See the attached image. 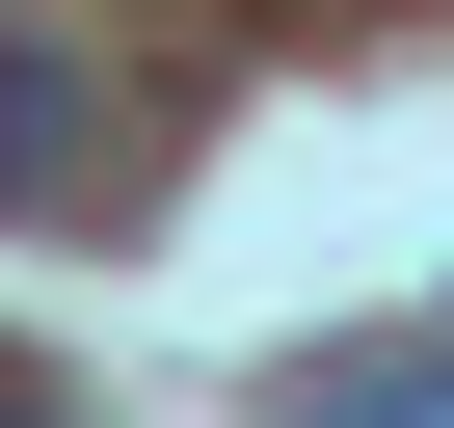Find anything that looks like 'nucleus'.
I'll use <instances>...</instances> for the list:
<instances>
[{"label":"nucleus","mask_w":454,"mask_h":428,"mask_svg":"<svg viewBox=\"0 0 454 428\" xmlns=\"http://www.w3.org/2000/svg\"><path fill=\"white\" fill-rule=\"evenodd\" d=\"M0 428H54V401H0Z\"/></svg>","instance_id":"1"}]
</instances>
